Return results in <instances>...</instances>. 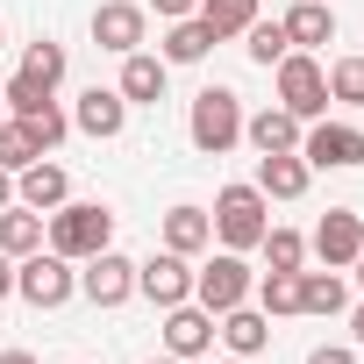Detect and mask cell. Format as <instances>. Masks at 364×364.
I'll list each match as a JSON object with an SVG mask.
<instances>
[{"mask_svg": "<svg viewBox=\"0 0 364 364\" xmlns=\"http://www.w3.org/2000/svg\"><path fill=\"white\" fill-rule=\"evenodd\" d=\"M43 243H50L58 257L86 264V257L114 250V215H107L100 200H65V208H50V215H43Z\"/></svg>", "mask_w": 364, "mask_h": 364, "instance_id": "obj_1", "label": "cell"}, {"mask_svg": "<svg viewBox=\"0 0 364 364\" xmlns=\"http://www.w3.org/2000/svg\"><path fill=\"white\" fill-rule=\"evenodd\" d=\"M208 222H215V243L222 250H257L264 229H272V200L257 186H222L215 208H208Z\"/></svg>", "mask_w": 364, "mask_h": 364, "instance_id": "obj_2", "label": "cell"}, {"mask_svg": "<svg viewBox=\"0 0 364 364\" xmlns=\"http://www.w3.org/2000/svg\"><path fill=\"white\" fill-rule=\"evenodd\" d=\"M186 136H193V150H200V157H229V150L243 143V100H236L229 86H208V93H193Z\"/></svg>", "mask_w": 364, "mask_h": 364, "instance_id": "obj_3", "label": "cell"}, {"mask_svg": "<svg viewBox=\"0 0 364 364\" xmlns=\"http://www.w3.org/2000/svg\"><path fill=\"white\" fill-rule=\"evenodd\" d=\"M15 293H22L36 314H50V307H65V300L79 293V272H72V257H58V250L43 243V250L15 257Z\"/></svg>", "mask_w": 364, "mask_h": 364, "instance_id": "obj_4", "label": "cell"}, {"mask_svg": "<svg viewBox=\"0 0 364 364\" xmlns=\"http://www.w3.org/2000/svg\"><path fill=\"white\" fill-rule=\"evenodd\" d=\"M272 72H279V107L286 114H300V122H321L328 114V72L314 65V50H286Z\"/></svg>", "mask_w": 364, "mask_h": 364, "instance_id": "obj_5", "label": "cell"}, {"mask_svg": "<svg viewBox=\"0 0 364 364\" xmlns=\"http://www.w3.org/2000/svg\"><path fill=\"white\" fill-rule=\"evenodd\" d=\"M300 157H307V171H357L364 164V129L321 114V122L300 129Z\"/></svg>", "mask_w": 364, "mask_h": 364, "instance_id": "obj_6", "label": "cell"}, {"mask_svg": "<svg viewBox=\"0 0 364 364\" xmlns=\"http://www.w3.org/2000/svg\"><path fill=\"white\" fill-rule=\"evenodd\" d=\"M250 286H257V272L243 264V250H222V257H208V264L193 272V300H200L208 314L243 307V300H250Z\"/></svg>", "mask_w": 364, "mask_h": 364, "instance_id": "obj_7", "label": "cell"}, {"mask_svg": "<svg viewBox=\"0 0 364 364\" xmlns=\"http://www.w3.org/2000/svg\"><path fill=\"white\" fill-rule=\"evenodd\" d=\"M136 293L164 314V307H178V300H193V257H178V250H157V257H143L136 264Z\"/></svg>", "mask_w": 364, "mask_h": 364, "instance_id": "obj_8", "label": "cell"}, {"mask_svg": "<svg viewBox=\"0 0 364 364\" xmlns=\"http://www.w3.org/2000/svg\"><path fill=\"white\" fill-rule=\"evenodd\" d=\"M143 36H150V8H136V0H100V8H93V43L107 58L143 50Z\"/></svg>", "mask_w": 364, "mask_h": 364, "instance_id": "obj_9", "label": "cell"}, {"mask_svg": "<svg viewBox=\"0 0 364 364\" xmlns=\"http://www.w3.org/2000/svg\"><path fill=\"white\" fill-rule=\"evenodd\" d=\"M307 250L328 264V272H343L357 250H364V215L357 208H328L321 222H314V236H307Z\"/></svg>", "mask_w": 364, "mask_h": 364, "instance_id": "obj_10", "label": "cell"}, {"mask_svg": "<svg viewBox=\"0 0 364 364\" xmlns=\"http://www.w3.org/2000/svg\"><path fill=\"white\" fill-rule=\"evenodd\" d=\"M79 293H86L93 307H122V300L136 293V257H122V250H100V257H86V272H79Z\"/></svg>", "mask_w": 364, "mask_h": 364, "instance_id": "obj_11", "label": "cell"}, {"mask_svg": "<svg viewBox=\"0 0 364 364\" xmlns=\"http://www.w3.org/2000/svg\"><path fill=\"white\" fill-rule=\"evenodd\" d=\"M164 350L171 357H208L215 350V314L200 307V300H178V307H164Z\"/></svg>", "mask_w": 364, "mask_h": 364, "instance_id": "obj_12", "label": "cell"}, {"mask_svg": "<svg viewBox=\"0 0 364 364\" xmlns=\"http://www.w3.org/2000/svg\"><path fill=\"white\" fill-rule=\"evenodd\" d=\"M72 129H79V136H93V143H114V136L129 129V100H122L114 86H86V93H79V107H72Z\"/></svg>", "mask_w": 364, "mask_h": 364, "instance_id": "obj_13", "label": "cell"}, {"mask_svg": "<svg viewBox=\"0 0 364 364\" xmlns=\"http://www.w3.org/2000/svg\"><path fill=\"white\" fill-rule=\"evenodd\" d=\"M164 86H171V65H164V58H150V50H129V58H122L114 93H122L129 107H157V100H164Z\"/></svg>", "mask_w": 364, "mask_h": 364, "instance_id": "obj_14", "label": "cell"}, {"mask_svg": "<svg viewBox=\"0 0 364 364\" xmlns=\"http://www.w3.org/2000/svg\"><path fill=\"white\" fill-rule=\"evenodd\" d=\"M15 200H22V208H36V215L65 208V200H72V178H65V164H50V157L22 164V171H15Z\"/></svg>", "mask_w": 364, "mask_h": 364, "instance_id": "obj_15", "label": "cell"}, {"mask_svg": "<svg viewBox=\"0 0 364 364\" xmlns=\"http://www.w3.org/2000/svg\"><path fill=\"white\" fill-rule=\"evenodd\" d=\"M215 343H229V357H257L264 343H272V314L264 307H229V314H215Z\"/></svg>", "mask_w": 364, "mask_h": 364, "instance_id": "obj_16", "label": "cell"}, {"mask_svg": "<svg viewBox=\"0 0 364 364\" xmlns=\"http://www.w3.org/2000/svg\"><path fill=\"white\" fill-rule=\"evenodd\" d=\"M307 178H314V171H307L300 150H272V157H257V178H250V186H257L264 200H300Z\"/></svg>", "mask_w": 364, "mask_h": 364, "instance_id": "obj_17", "label": "cell"}, {"mask_svg": "<svg viewBox=\"0 0 364 364\" xmlns=\"http://www.w3.org/2000/svg\"><path fill=\"white\" fill-rule=\"evenodd\" d=\"M300 114H286V107H257V114H243V143L257 150V157H272V150H300Z\"/></svg>", "mask_w": 364, "mask_h": 364, "instance_id": "obj_18", "label": "cell"}, {"mask_svg": "<svg viewBox=\"0 0 364 364\" xmlns=\"http://www.w3.org/2000/svg\"><path fill=\"white\" fill-rule=\"evenodd\" d=\"M279 22H286V43H293V50H321V43H336V8H328V0H293Z\"/></svg>", "mask_w": 364, "mask_h": 364, "instance_id": "obj_19", "label": "cell"}, {"mask_svg": "<svg viewBox=\"0 0 364 364\" xmlns=\"http://www.w3.org/2000/svg\"><path fill=\"white\" fill-rule=\"evenodd\" d=\"M208 243H215V222H208V208L178 200V208L164 215V250H178V257H200Z\"/></svg>", "mask_w": 364, "mask_h": 364, "instance_id": "obj_20", "label": "cell"}, {"mask_svg": "<svg viewBox=\"0 0 364 364\" xmlns=\"http://www.w3.org/2000/svg\"><path fill=\"white\" fill-rule=\"evenodd\" d=\"M215 50V29L200 22V15H186V22H164V43H157V58L164 65H200Z\"/></svg>", "mask_w": 364, "mask_h": 364, "instance_id": "obj_21", "label": "cell"}, {"mask_svg": "<svg viewBox=\"0 0 364 364\" xmlns=\"http://www.w3.org/2000/svg\"><path fill=\"white\" fill-rule=\"evenodd\" d=\"M65 65H72V58H65V43L36 36V43L22 50V72H15V79H29L36 93H58V86H65Z\"/></svg>", "mask_w": 364, "mask_h": 364, "instance_id": "obj_22", "label": "cell"}, {"mask_svg": "<svg viewBox=\"0 0 364 364\" xmlns=\"http://www.w3.org/2000/svg\"><path fill=\"white\" fill-rule=\"evenodd\" d=\"M350 307V286H343V272H300V314H343Z\"/></svg>", "mask_w": 364, "mask_h": 364, "instance_id": "obj_23", "label": "cell"}, {"mask_svg": "<svg viewBox=\"0 0 364 364\" xmlns=\"http://www.w3.org/2000/svg\"><path fill=\"white\" fill-rule=\"evenodd\" d=\"M0 250L8 257H29V250H43V215L36 208H0Z\"/></svg>", "mask_w": 364, "mask_h": 364, "instance_id": "obj_24", "label": "cell"}, {"mask_svg": "<svg viewBox=\"0 0 364 364\" xmlns=\"http://www.w3.org/2000/svg\"><path fill=\"white\" fill-rule=\"evenodd\" d=\"M307 272V264H300ZM300 272H264L257 286H250V300L272 314V321H286V314H300Z\"/></svg>", "mask_w": 364, "mask_h": 364, "instance_id": "obj_25", "label": "cell"}, {"mask_svg": "<svg viewBox=\"0 0 364 364\" xmlns=\"http://www.w3.org/2000/svg\"><path fill=\"white\" fill-rule=\"evenodd\" d=\"M200 22L215 29V43H229V36H243L257 22V0H200Z\"/></svg>", "mask_w": 364, "mask_h": 364, "instance_id": "obj_26", "label": "cell"}, {"mask_svg": "<svg viewBox=\"0 0 364 364\" xmlns=\"http://www.w3.org/2000/svg\"><path fill=\"white\" fill-rule=\"evenodd\" d=\"M243 50H250V65H264V72H272V65L293 50V43H286V22H264V15H257V22L243 29Z\"/></svg>", "mask_w": 364, "mask_h": 364, "instance_id": "obj_27", "label": "cell"}, {"mask_svg": "<svg viewBox=\"0 0 364 364\" xmlns=\"http://www.w3.org/2000/svg\"><path fill=\"white\" fill-rule=\"evenodd\" d=\"M257 250H264V272H300L307 264V236L300 229H264Z\"/></svg>", "mask_w": 364, "mask_h": 364, "instance_id": "obj_28", "label": "cell"}, {"mask_svg": "<svg viewBox=\"0 0 364 364\" xmlns=\"http://www.w3.org/2000/svg\"><path fill=\"white\" fill-rule=\"evenodd\" d=\"M22 129H29V136H36V150H43V157H50V150H58V143H65V136H72V114H65V107H58V100H43V107H36V114H22Z\"/></svg>", "mask_w": 364, "mask_h": 364, "instance_id": "obj_29", "label": "cell"}, {"mask_svg": "<svg viewBox=\"0 0 364 364\" xmlns=\"http://www.w3.org/2000/svg\"><path fill=\"white\" fill-rule=\"evenodd\" d=\"M321 72H328V100L364 107V58H336V65H321Z\"/></svg>", "mask_w": 364, "mask_h": 364, "instance_id": "obj_30", "label": "cell"}, {"mask_svg": "<svg viewBox=\"0 0 364 364\" xmlns=\"http://www.w3.org/2000/svg\"><path fill=\"white\" fill-rule=\"evenodd\" d=\"M43 150H36V136L8 114V122H0V171H22V164H36Z\"/></svg>", "mask_w": 364, "mask_h": 364, "instance_id": "obj_31", "label": "cell"}, {"mask_svg": "<svg viewBox=\"0 0 364 364\" xmlns=\"http://www.w3.org/2000/svg\"><path fill=\"white\" fill-rule=\"evenodd\" d=\"M143 8H150L157 22H186V15H200V0H143Z\"/></svg>", "mask_w": 364, "mask_h": 364, "instance_id": "obj_32", "label": "cell"}, {"mask_svg": "<svg viewBox=\"0 0 364 364\" xmlns=\"http://www.w3.org/2000/svg\"><path fill=\"white\" fill-rule=\"evenodd\" d=\"M307 364H357V350L350 343H321V350H307Z\"/></svg>", "mask_w": 364, "mask_h": 364, "instance_id": "obj_33", "label": "cell"}, {"mask_svg": "<svg viewBox=\"0 0 364 364\" xmlns=\"http://www.w3.org/2000/svg\"><path fill=\"white\" fill-rule=\"evenodd\" d=\"M0 300H15V257L0 250Z\"/></svg>", "mask_w": 364, "mask_h": 364, "instance_id": "obj_34", "label": "cell"}, {"mask_svg": "<svg viewBox=\"0 0 364 364\" xmlns=\"http://www.w3.org/2000/svg\"><path fill=\"white\" fill-rule=\"evenodd\" d=\"M350 343L364 350V307H350Z\"/></svg>", "mask_w": 364, "mask_h": 364, "instance_id": "obj_35", "label": "cell"}, {"mask_svg": "<svg viewBox=\"0 0 364 364\" xmlns=\"http://www.w3.org/2000/svg\"><path fill=\"white\" fill-rule=\"evenodd\" d=\"M0 208H15V171H0Z\"/></svg>", "mask_w": 364, "mask_h": 364, "instance_id": "obj_36", "label": "cell"}, {"mask_svg": "<svg viewBox=\"0 0 364 364\" xmlns=\"http://www.w3.org/2000/svg\"><path fill=\"white\" fill-rule=\"evenodd\" d=\"M0 364H36V357L29 350H0Z\"/></svg>", "mask_w": 364, "mask_h": 364, "instance_id": "obj_37", "label": "cell"}, {"mask_svg": "<svg viewBox=\"0 0 364 364\" xmlns=\"http://www.w3.org/2000/svg\"><path fill=\"white\" fill-rule=\"evenodd\" d=\"M150 364H186V357H171V350H164V357H150Z\"/></svg>", "mask_w": 364, "mask_h": 364, "instance_id": "obj_38", "label": "cell"}, {"mask_svg": "<svg viewBox=\"0 0 364 364\" xmlns=\"http://www.w3.org/2000/svg\"><path fill=\"white\" fill-rule=\"evenodd\" d=\"M350 264H357V286H364V250H357V257H350Z\"/></svg>", "mask_w": 364, "mask_h": 364, "instance_id": "obj_39", "label": "cell"}, {"mask_svg": "<svg viewBox=\"0 0 364 364\" xmlns=\"http://www.w3.org/2000/svg\"><path fill=\"white\" fill-rule=\"evenodd\" d=\"M0 122H8V100H0Z\"/></svg>", "mask_w": 364, "mask_h": 364, "instance_id": "obj_40", "label": "cell"}, {"mask_svg": "<svg viewBox=\"0 0 364 364\" xmlns=\"http://www.w3.org/2000/svg\"><path fill=\"white\" fill-rule=\"evenodd\" d=\"M229 364H250V357H229Z\"/></svg>", "mask_w": 364, "mask_h": 364, "instance_id": "obj_41", "label": "cell"}, {"mask_svg": "<svg viewBox=\"0 0 364 364\" xmlns=\"http://www.w3.org/2000/svg\"><path fill=\"white\" fill-rule=\"evenodd\" d=\"M0 43H8V29H0Z\"/></svg>", "mask_w": 364, "mask_h": 364, "instance_id": "obj_42", "label": "cell"}]
</instances>
